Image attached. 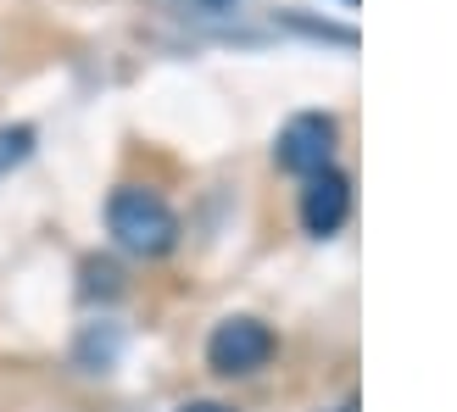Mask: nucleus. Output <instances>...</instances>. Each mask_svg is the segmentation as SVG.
Here are the masks:
<instances>
[{
    "instance_id": "3",
    "label": "nucleus",
    "mask_w": 457,
    "mask_h": 412,
    "mask_svg": "<svg viewBox=\"0 0 457 412\" xmlns=\"http://www.w3.org/2000/svg\"><path fill=\"white\" fill-rule=\"evenodd\" d=\"M335 140H340V123L329 111H295L279 128V140H273V162L295 178H307L318 168H335Z\"/></svg>"
},
{
    "instance_id": "8",
    "label": "nucleus",
    "mask_w": 457,
    "mask_h": 412,
    "mask_svg": "<svg viewBox=\"0 0 457 412\" xmlns=\"http://www.w3.org/2000/svg\"><path fill=\"white\" fill-rule=\"evenodd\" d=\"M335 412H357V407H352V401H346V407H335Z\"/></svg>"
},
{
    "instance_id": "6",
    "label": "nucleus",
    "mask_w": 457,
    "mask_h": 412,
    "mask_svg": "<svg viewBox=\"0 0 457 412\" xmlns=\"http://www.w3.org/2000/svg\"><path fill=\"white\" fill-rule=\"evenodd\" d=\"M190 6H195L201 17H223V12H235L240 0H190Z\"/></svg>"
},
{
    "instance_id": "4",
    "label": "nucleus",
    "mask_w": 457,
    "mask_h": 412,
    "mask_svg": "<svg viewBox=\"0 0 457 412\" xmlns=\"http://www.w3.org/2000/svg\"><path fill=\"white\" fill-rule=\"evenodd\" d=\"M352 218V178L340 168H318L307 173V190H302V228L312 240H329L340 235Z\"/></svg>"
},
{
    "instance_id": "2",
    "label": "nucleus",
    "mask_w": 457,
    "mask_h": 412,
    "mask_svg": "<svg viewBox=\"0 0 457 412\" xmlns=\"http://www.w3.org/2000/svg\"><path fill=\"white\" fill-rule=\"evenodd\" d=\"M207 362L223 379H245L273 362V329L262 317H223V324L207 334Z\"/></svg>"
},
{
    "instance_id": "9",
    "label": "nucleus",
    "mask_w": 457,
    "mask_h": 412,
    "mask_svg": "<svg viewBox=\"0 0 457 412\" xmlns=\"http://www.w3.org/2000/svg\"><path fill=\"white\" fill-rule=\"evenodd\" d=\"M346 6H352V0H346Z\"/></svg>"
},
{
    "instance_id": "5",
    "label": "nucleus",
    "mask_w": 457,
    "mask_h": 412,
    "mask_svg": "<svg viewBox=\"0 0 457 412\" xmlns=\"http://www.w3.org/2000/svg\"><path fill=\"white\" fill-rule=\"evenodd\" d=\"M34 156V128H0V178H6L12 168H22Z\"/></svg>"
},
{
    "instance_id": "7",
    "label": "nucleus",
    "mask_w": 457,
    "mask_h": 412,
    "mask_svg": "<svg viewBox=\"0 0 457 412\" xmlns=\"http://www.w3.org/2000/svg\"><path fill=\"white\" fill-rule=\"evenodd\" d=\"M179 412H235V407H223V401H190V407H179Z\"/></svg>"
},
{
    "instance_id": "1",
    "label": "nucleus",
    "mask_w": 457,
    "mask_h": 412,
    "mask_svg": "<svg viewBox=\"0 0 457 412\" xmlns=\"http://www.w3.org/2000/svg\"><path fill=\"white\" fill-rule=\"evenodd\" d=\"M106 228H112V240H118L129 257H168V251L179 245V218H173V206L145 190V185H118L106 195Z\"/></svg>"
}]
</instances>
